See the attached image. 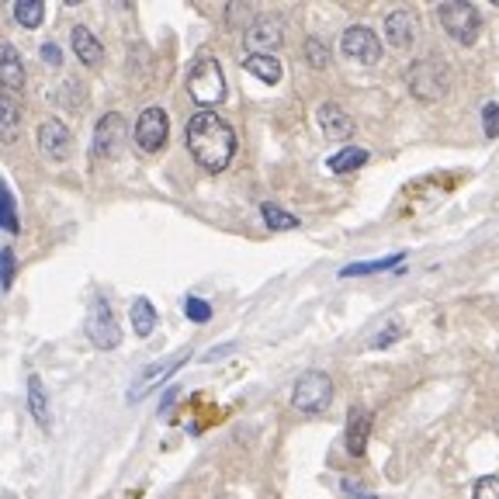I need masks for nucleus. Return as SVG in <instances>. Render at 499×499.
<instances>
[{"instance_id": "obj_14", "label": "nucleus", "mask_w": 499, "mask_h": 499, "mask_svg": "<svg viewBox=\"0 0 499 499\" xmlns=\"http://www.w3.org/2000/svg\"><path fill=\"white\" fill-rule=\"evenodd\" d=\"M367 437H371V413L361 406H354L350 409V416H347V433H343L347 451L354 454V458H361L364 448H367Z\"/></svg>"}, {"instance_id": "obj_3", "label": "nucleus", "mask_w": 499, "mask_h": 499, "mask_svg": "<svg viewBox=\"0 0 499 499\" xmlns=\"http://www.w3.org/2000/svg\"><path fill=\"white\" fill-rule=\"evenodd\" d=\"M437 18H440L444 32L451 35L458 46H476L478 28H482V18H478L476 4H465V0L440 4V7H437Z\"/></svg>"}, {"instance_id": "obj_23", "label": "nucleus", "mask_w": 499, "mask_h": 499, "mask_svg": "<svg viewBox=\"0 0 499 499\" xmlns=\"http://www.w3.org/2000/svg\"><path fill=\"white\" fill-rule=\"evenodd\" d=\"M395 264H403V253H392L386 260H364V264H347L343 268V277H358V274H378V271H388V268H395Z\"/></svg>"}, {"instance_id": "obj_19", "label": "nucleus", "mask_w": 499, "mask_h": 499, "mask_svg": "<svg viewBox=\"0 0 499 499\" xmlns=\"http://www.w3.org/2000/svg\"><path fill=\"white\" fill-rule=\"evenodd\" d=\"M364 163H367V150L364 146H343L337 157H330V170L333 174H350V170H361Z\"/></svg>"}, {"instance_id": "obj_16", "label": "nucleus", "mask_w": 499, "mask_h": 499, "mask_svg": "<svg viewBox=\"0 0 499 499\" xmlns=\"http://www.w3.org/2000/svg\"><path fill=\"white\" fill-rule=\"evenodd\" d=\"M28 409H32V420H35L42 431H49V423H52V416H49V392L39 375L28 378Z\"/></svg>"}, {"instance_id": "obj_9", "label": "nucleus", "mask_w": 499, "mask_h": 499, "mask_svg": "<svg viewBox=\"0 0 499 499\" xmlns=\"http://www.w3.org/2000/svg\"><path fill=\"white\" fill-rule=\"evenodd\" d=\"M243 42H247L250 56H271L268 49L285 42V24L277 22L274 14H260V18H253V24L247 28Z\"/></svg>"}, {"instance_id": "obj_1", "label": "nucleus", "mask_w": 499, "mask_h": 499, "mask_svg": "<svg viewBox=\"0 0 499 499\" xmlns=\"http://www.w3.org/2000/svg\"><path fill=\"white\" fill-rule=\"evenodd\" d=\"M184 139H187V150L191 157L198 159V167L219 174L226 170L232 153H236V132L226 118H219L215 112H198L191 114L187 129H184Z\"/></svg>"}, {"instance_id": "obj_4", "label": "nucleus", "mask_w": 499, "mask_h": 499, "mask_svg": "<svg viewBox=\"0 0 499 499\" xmlns=\"http://www.w3.org/2000/svg\"><path fill=\"white\" fill-rule=\"evenodd\" d=\"M333 399V378L326 371H305L292 388V406L305 416H316Z\"/></svg>"}, {"instance_id": "obj_8", "label": "nucleus", "mask_w": 499, "mask_h": 499, "mask_svg": "<svg viewBox=\"0 0 499 499\" xmlns=\"http://www.w3.org/2000/svg\"><path fill=\"white\" fill-rule=\"evenodd\" d=\"M170 136V118L163 108H146L136 122V146L139 153H159Z\"/></svg>"}, {"instance_id": "obj_18", "label": "nucleus", "mask_w": 499, "mask_h": 499, "mask_svg": "<svg viewBox=\"0 0 499 499\" xmlns=\"http://www.w3.org/2000/svg\"><path fill=\"white\" fill-rule=\"evenodd\" d=\"M243 69L253 73L257 80L271 84V87L281 80V59H274V56H247V59H243Z\"/></svg>"}, {"instance_id": "obj_32", "label": "nucleus", "mask_w": 499, "mask_h": 499, "mask_svg": "<svg viewBox=\"0 0 499 499\" xmlns=\"http://www.w3.org/2000/svg\"><path fill=\"white\" fill-rule=\"evenodd\" d=\"M399 333H403V326H399V322H392L388 330H382V333L371 340V347H386L388 340H399Z\"/></svg>"}, {"instance_id": "obj_21", "label": "nucleus", "mask_w": 499, "mask_h": 499, "mask_svg": "<svg viewBox=\"0 0 499 499\" xmlns=\"http://www.w3.org/2000/svg\"><path fill=\"white\" fill-rule=\"evenodd\" d=\"M129 313H132V330H136L139 337H150L157 330V309H153L150 298H136Z\"/></svg>"}, {"instance_id": "obj_12", "label": "nucleus", "mask_w": 499, "mask_h": 499, "mask_svg": "<svg viewBox=\"0 0 499 499\" xmlns=\"http://www.w3.org/2000/svg\"><path fill=\"white\" fill-rule=\"evenodd\" d=\"M316 122L330 142H347V139L354 136V118L343 112L337 101H322L316 112Z\"/></svg>"}, {"instance_id": "obj_33", "label": "nucleus", "mask_w": 499, "mask_h": 499, "mask_svg": "<svg viewBox=\"0 0 499 499\" xmlns=\"http://www.w3.org/2000/svg\"><path fill=\"white\" fill-rule=\"evenodd\" d=\"M343 493H347V499H378L375 493H364V489H358V482H354V478H343Z\"/></svg>"}, {"instance_id": "obj_5", "label": "nucleus", "mask_w": 499, "mask_h": 499, "mask_svg": "<svg viewBox=\"0 0 499 499\" xmlns=\"http://www.w3.org/2000/svg\"><path fill=\"white\" fill-rule=\"evenodd\" d=\"M87 340L97 347V350H114L122 343V330H118V319L108 309V298L94 295L91 309H87Z\"/></svg>"}, {"instance_id": "obj_22", "label": "nucleus", "mask_w": 499, "mask_h": 499, "mask_svg": "<svg viewBox=\"0 0 499 499\" xmlns=\"http://www.w3.org/2000/svg\"><path fill=\"white\" fill-rule=\"evenodd\" d=\"M46 18V4L42 0H14V22L22 28H39Z\"/></svg>"}, {"instance_id": "obj_27", "label": "nucleus", "mask_w": 499, "mask_h": 499, "mask_svg": "<svg viewBox=\"0 0 499 499\" xmlns=\"http://www.w3.org/2000/svg\"><path fill=\"white\" fill-rule=\"evenodd\" d=\"M472 499H499V478L496 476H482L472 489Z\"/></svg>"}, {"instance_id": "obj_10", "label": "nucleus", "mask_w": 499, "mask_h": 499, "mask_svg": "<svg viewBox=\"0 0 499 499\" xmlns=\"http://www.w3.org/2000/svg\"><path fill=\"white\" fill-rule=\"evenodd\" d=\"M39 150L52 163H63V159L73 157V132H69L59 118H46L39 125Z\"/></svg>"}, {"instance_id": "obj_6", "label": "nucleus", "mask_w": 499, "mask_h": 499, "mask_svg": "<svg viewBox=\"0 0 499 499\" xmlns=\"http://www.w3.org/2000/svg\"><path fill=\"white\" fill-rule=\"evenodd\" d=\"M409 91L416 94L420 101H440L448 94V69L440 67L437 59H420L416 67L409 69Z\"/></svg>"}, {"instance_id": "obj_20", "label": "nucleus", "mask_w": 499, "mask_h": 499, "mask_svg": "<svg viewBox=\"0 0 499 499\" xmlns=\"http://www.w3.org/2000/svg\"><path fill=\"white\" fill-rule=\"evenodd\" d=\"M0 56H4V87L18 94L24 87V67H22V59H18V49L4 46L0 49Z\"/></svg>"}, {"instance_id": "obj_13", "label": "nucleus", "mask_w": 499, "mask_h": 499, "mask_svg": "<svg viewBox=\"0 0 499 499\" xmlns=\"http://www.w3.org/2000/svg\"><path fill=\"white\" fill-rule=\"evenodd\" d=\"M187 358H191V350H181V354H174V358H163V361H157L153 367H146L136 382H132V388H129V403H139V395H146V392L153 386H159L167 375H174Z\"/></svg>"}, {"instance_id": "obj_29", "label": "nucleus", "mask_w": 499, "mask_h": 499, "mask_svg": "<svg viewBox=\"0 0 499 499\" xmlns=\"http://www.w3.org/2000/svg\"><path fill=\"white\" fill-rule=\"evenodd\" d=\"M482 129H485V139L499 136V104H485L482 108Z\"/></svg>"}, {"instance_id": "obj_2", "label": "nucleus", "mask_w": 499, "mask_h": 499, "mask_svg": "<svg viewBox=\"0 0 499 499\" xmlns=\"http://www.w3.org/2000/svg\"><path fill=\"white\" fill-rule=\"evenodd\" d=\"M187 91L198 104H219L226 101V73L219 67V59L212 52H202L195 59V67L187 73Z\"/></svg>"}, {"instance_id": "obj_15", "label": "nucleus", "mask_w": 499, "mask_h": 499, "mask_svg": "<svg viewBox=\"0 0 499 499\" xmlns=\"http://www.w3.org/2000/svg\"><path fill=\"white\" fill-rule=\"evenodd\" d=\"M69 42H73V52H77V59H80L84 67H97V63L104 59V46L97 42V35H94L87 24H77V28L69 32Z\"/></svg>"}, {"instance_id": "obj_31", "label": "nucleus", "mask_w": 499, "mask_h": 499, "mask_svg": "<svg viewBox=\"0 0 499 499\" xmlns=\"http://www.w3.org/2000/svg\"><path fill=\"white\" fill-rule=\"evenodd\" d=\"M0 281H4V288H11V281H14V250L0 253Z\"/></svg>"}, {"instance_id": "obj_25", "label": "nucleus", "mask_w": 499, "mask_h": 499, "mask_svg": "<svg viewBox=\"0 0 499 499\" xmlns=\"http://www.w3.org/2000/svg\"><path fill=\"white\" fill-rule=\"evenodd\" d=\"M0 219H4V229H7V232H18V208H14V195H11V191H7V187H4V191H0Z\"/></svg>"}, {"instance_id": "obj_34", "label": "nucleus", "mask_w": 499, "mask_h": 499, "mask_svg": "<svg viewBox=\"0 0 499 499\" xmlns=\"http://www.w3.org/2000/svg\"><path fill=\"white\" fill-rule=\"evenodd\" d=\"M42 59H46L49 67H56V63L63 59V52H59V46H52V42H46V46H42Z\"/></svg>"}, {"instance_id": "obj_26", "label": "nucleus", "mask_w": 499, "mask_h": 499, "mask_svg": "<svg viewBox=\"0 0 499 499\" xmlns=\"http://www.w3.org/2000/svg\"><path fill=\"white\" fill-rule=\"evenodd\" d=\"M184 313H187V319H191V322H208V319H212V305H208V302H204V298H187V302H184Z\"/></svg>"}, {"instance_id": "obj_11", "label": "nucleus", "mask_w": 499, "mask_h": 499, "mask_svg": "<svg viewBox=\"0 0 499 499\" xmlns=\"http://www.w3.org/2000/svg\"><path fill=\"white\" fill-rule=\"evenodd\" d=\"M122 142H125V118L118 112L101 114V122L94 125V153L104 159H114L122 153Z\"/></svg>"}, {"instance_id": "obj_28", "label": "nucleus", "mask_w": 499, "mask_h": 499, "mask_svg": "<svg viewBox=\"0 0 499 499\" xmlns=\"http://www.w3.org/2000/svg\"><path fill=\"white\" fill-rule=\"evenodd\" d=\"M305 56H309V63H313L316 69H326V59H330V49L322 46L319 39H309V42H305Z\"/></svg>"}, {"instance_id": "obj_17", "label": "nucleus", "mask_w": 499, "mask_h": 499, "mask_svg": "<svg viewBox=\"0 0 499 499\" xmlns=\"http://www.w3.org/2000/svg\"><path fill=\"white\" fill-rule=\"evenodd\" d=\"M386 35L392 49H406L413 42V14L409 11H392L386 18Z\"/></svg>"}, {"instance_id": "obj_24", "label": "nucleus", "mask_w": 499, "mask_h": 499, "mask_svg": "<svg viewBox=\"0 0 499 499\" xmlns=\"http://www.w3.org/2000/svg\"><path fill=\"white\" fill-rule=\"evenodd\" d=\"M260 215H264V222H268L271 229H285V232H288V229H298L295 215H292V212H285V208H277V204H271V202L260 208Z\"/></svg>"}, {"instance_id": "obj_7", "label": "nucleus", "mask_w": 499, "mask_h": 499, "mask_svg": "<svg viewBox=\"0 0 499 499\" xmlns=\"http://www.w3.org/2000/svg\"><path fill=\"white\" fill-rule=\"evenodd\" d=\"M340 52L347 59H354V63L375 67L382 59V42H378V35L367 24H350L340 39Z\"/></svg>"}, {"instance_id": "obj_30", "label": "nucleus", "mask_w": 499, "mask_h": 499, "mask_svg": "<svg viewBox=\"0 0 499 499\" xmlns=\"http://www.w3.org/2000/svg\"><path fill=\"white\" fill-rule=\"evenodd\" d=\"M14 132H18V104L11 97H4V136L14 139Z\"/></svg>"}]
</instances>
